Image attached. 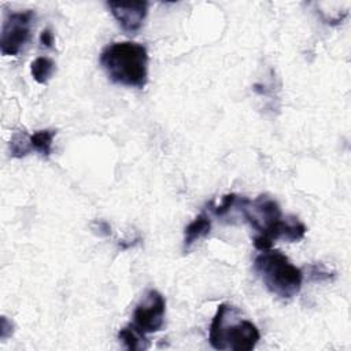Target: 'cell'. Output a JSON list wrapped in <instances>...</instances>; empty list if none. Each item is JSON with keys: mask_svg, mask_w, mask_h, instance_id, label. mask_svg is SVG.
Here are the masks:
<instances>
[{"mask_svg": "<svg viewBox=\"0 0 351 351\" xmlns=\"http://www.w3.org/2000/svg\"><path fill=\"white\" fill-rule=\"evenodd\" d=\"M236 207L244 219L258 232L254 237V247L258 251H266L273 247L278 239L293 243L304 237L307 228L295 215L282 217L281 207L276 199L267 195H259L254 200L239 196Z\"/></svg>", "mask_w": 351, "mask_h": 351, "instance_id": "obj_1", "label": "cell"}, {"mask_svg": "<svg viewBox=\"0 0 351 351\" xmlns=\"http://www.w3.org/2000/svg\"><path fill=\"white\" fill-rule=\"evenodd\" d=\"M99 62L110 81L143 89L148 81L147 48L134 41H117L106 45Z\"/></svg>", "mask_w": 351, "mask_h": 351, "instance_id": "obj_2", "label": "cell"}, {"mask_svg": "<svg viewBox=\"0 0 351 351\" xmlns=\"http://www.w3.org/2000/svg\"><path fill=\"white\" fill-rule=\"evenodd\" d=\"M254 270L267 291L281 299L296 296L302 288L303 271L278 250L261 251L254 261Z\"/></svg>", "mask_w": 351, "mask_h": 351, "instance_id": "obj_3", "label": "cell"}, {"mask_svg": "<svg viewBox=\"0 0 351 351\" xmlns=\"http://www.w3.org/2000/svg\"><path fill=\"white\" fill-rule=\"evenodd\" d=\"M229 310V304L221 303L213 317L208 333L211 347L215 350L251 351L261 339L259 329L255 324L247 319H241L230 326H226L225 319Z\"/></svg>", "mask_w": 351, "mask_h": 351, "instance_id": "obj_4", "label": "cell"}, {"mask_svg": "<svg viewBox=\"0 0 351 351\" xmlns=\"http://www.w3.org/2000/svg\"><path fill=\"white\" fill-rule=\"evenodd\" d=\"M34 19L32 10L11 12L3 22L0 51L4 56H15L30 38V26Z\"/></svg>", "mask_w": 351, "mask_h": 351, "instance_id": "obj_5", "label": "cell"}, {"mask_svg": "<svg viewBox=\"0 0 351 351\" xmlns=\"http://www.w3.org/2000/svg\"><path fill=\"white\" fill-rule=\"evenodd\" d=\"M166 313V299L156 289H149L133 311V325L143 333L162 329Z\"/></svg>", "mask_w": 351, "mask_h": 351, "instance_id": "obj_6", "label": "cell"}, {"mask_svg": "<svg viewBox=\"0 0 351 351\" xmlns=\"http://www.w3.org/2000/svg\"><path fill=\"white\" fill-rule=\"evenodd\" d=\"M107 7L110 8V12L112 14L118 25L126 33H130V34L140 30L148 12L147 1H137V3L108 1Z\"/></svg>", "mask_w": 351, "mask_h": 351, "instance_id": "obj_7", "label": "cell"}, {"mask_svg": "<svg viewBox=\"0 0 351 351\" xmlns=\"http://www.w3.org/2000/svg\"><path fill=\"white\" fill-rule=\"evenodd\" d=\"M211 232V219L206 213H200L184 230V248H189L199 239L208 236Z\"/></svg>", "mask_w": 351, "mask_h": 351, "instance_id": "obj_8", "label": "cell"}, {"mask_svg": "<svg viewBox=\"0 0 351 351\" xmlns=\"http://www.w3.org/2000/svg\"><path fill=\"white\" fill-rule=\"evenodd\" d=\"M118 339L123 343L128 350H145L149 347L148 340L145 339V333L138 330L133 324L122 328L118 332Z\"/></svg>", "mask_w": 351, "mask_h": 351, "instance_id": "obj_9", "label": "cell"}, {"mask_svg": "<svg viewBox=\"0 0 351 351\" xmlns=\"http://www.w3.org/2000/svg\"><path fill=\"white\" fill-rule=\"evenodd\" d=\"M55 71V62L47 56L36 58L30 64V73L36 82L47 84Z\"/></svg>", "mask_w": 351, "mask_h": 351, "instance_id": "obj_10", "label": "cell"}, {"mask_svg": "<svg viewBox=\"0 0 351 351\" xmlns=\"http://www.w3.org/2000/svg\"><path fill=\"white\" fill-rule=\"evenodd\" d=\"M56 132L52 129H43L37 130L30 136V145L32 149L38 152L40 155L48 158L52 151V141Z\"/></svg>", "mask_w": 351, "mask_h": 351, "instance_id": "obj_11", "label": "cell"}, {"mask_svg": "<svg viewBox=\"0 0 351 351\" xmlns=\"http://www.w3.org/2000/svg\"><path fill=\"white\" fill-rule=\"evenodd\" d=\"M30 136L25 132H15L10 140V152L12 158H23L32 152Z\"/></svg>", "mask_w": 351, "mask_h": 351, "instance_id": "obj_12", "label": "cell"}, {"mask_svg": "<svg viewBox=\"0 0 351 351\" xmlns=\"http://www.w3.org/2000/svg\"><path fill=\"white\" fill-rule=\"evenodd\" d=\"M237 200H239V195H236V193H228V195H225V196L222 197L221 203L214 207V210H213L214 214L218 215V217L226 215L232 208L236 207Z\"/></svg>", "mask_w": 351, "mask_h": 351, "instance_id": "obj_13", "label": "cell"}, {"mask_svg": "<svg viewBox=\"0 0 351 351\" xmlns=\"http://www.w3.org/2000/svg\"><path fill=\"white\" fill-rule=\"evenodd\" d=\"M311 276H313L314 280H322V278L328 280V278H330L332 276H335V273L330 274V271H329L328 269H325L324 266H321V265H314V266H311Z\"/></svg>", "mask_w": 351, "mask_h": 351, "instance_id": "obj_14", "label": "cell"}, {"mask_svg": "<svg viewBox=\"0 0 351 351\" xmlns=\"http://www.w3.org/2000/svg\"><path fill=\"white\" fill-rule=\"evenodd\" d=\"M40 43H41V45H44L47 48H52L53 47L55 37H53V33H52L51 29H44L40 33Z\"/></svg>", "mask_w": 351, "mask_h": 351, "instance_id": "obj_15", "label": "cell"}, {"mask_svg": "<svg viewBox=\"0 0 351 351\" xmlns=\"http://www.w3.org/2000/svg\"><path fill=\"white\" fill-rule=\"evenodd\" d=\"M93 230H99L100 236H108L111 233V228L106 221H95L92 223Z\"/></svg>", "mask_w": 351, "mask_h": 351, "instance_id": "obj_16", "label": "cell"}]
</instances>
